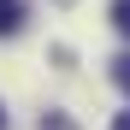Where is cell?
<instances>
[{"label":"cell","instance_id":"obj_1","mask_svg":"<svg viewBox=\"0 0 130 130\" xmlns=\"http://www.w3.org/2000/svg\"><path fill=\"white\" fill-rule=\"evenodd\" d=\"M24 30V0H0V36H18Z\"/></svg>","mask_w":130,"mask_h":130},{"label":"cell","instance_id":"obj_2","mask_svg":"<svg viewBox=\"0 0 130 130\" xmlns=\"http://www.w3.org/2000/svg\"><path fill=\"white\" fill-rule=\"evenodd\" d=\"M112 30L130 36V0H112Z\"/></svg>","mask_w":130,"mask_h":130},{"label":"cell","instance_id":"obj_3","mask_svg":"<svg viewBox=\"0 0 130 130\" xmlns=\"http://www.w3.org/2000/svg\"><path fill=\"white\" fill-rule=\"evenodd\" d=\"M112 83L130 95V53H118V59H112Z\"/></svg>","mask_w":130,"mask_h":130},{"label":"cell","instance_id":"obj_4","mask_svg":"<svg viewBox=\"0 0 130 130\" xmlns=\"http://www.w3.org/2000/svg\"><path fill=\"white\" fill-rule=\"evenodd\" d=\"M41 130H77V124H71V118H59V112H53V118H41Z\"/></svg>","mask_w":130,"mask_h":130},{"label":"cell","instance_id":"obj_5","mask_svg":"<svg viewBox=\"0 0 130 130\" xmlns=\"http://www.w3.org/2000/svg\"><path fill=\"white\" fill-rule=\"evenodd\" d=\"M112 130H130V112H118V118H112Z\"/></svg>","mask_w":130,"mask_h":130},{"label":"cell","instance_id":"obj_6","mask_svg":"<svg viewBox=\"0 0 130 130\" xmlns=\"http://www.w3.org/2000/svg\"><path fill=\"white\" fill-rule=\"evenodd\" d=\"M0 130H6V112H0Z\"/></svg>","mask_w":130,"mask_h":130}]
</instances>
